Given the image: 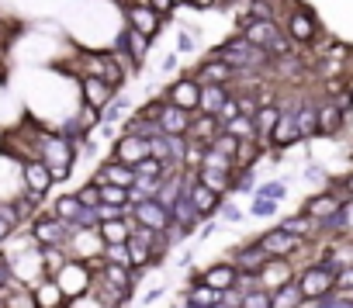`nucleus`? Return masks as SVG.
Here are the masks:
<instances>
[{
    "label": "nucleus",
    "mask_w": 353,
    "mask_h": 308,
    "mask_svg": "<svg viewBox=\"0 0 353 308\" xmlns=\"http://www.w3.org/2000/svg\"><path fill=\"white\" fill-rule=\"evenodd\" d=\"M212 59H219L222 66H229L236 76H253V73H263L274 59L263 52V49H256V45H250L243 35H232L229 42H222V45H215L212 52H208Z\"/></svg>",
    "instance_id": "nucleus-1"
},
{
    "label": "nucleus",
    "mask_w": 353,
    "mask_h": 308,
    "mask_svg": "<svg viewBox=\"0 0 353 308\" xmlns=\"http://www.w3.org/2000/svg\"><path fill=\"white\" fill-rule=\"evenodd\" d=\"M8 256V263H11V277L21 284V287H35L39 280H46V263H42V249L32 243V246H25V249H0Z\"/></svg>",
    "instance_id": "nucleus-2"
},
{
    "label": "nucleus",
    "mask_w": 353,
    "mask_h": 308,
    "mask_svg": "<svg viewBox=\"0 0 353 308\" xmlns=\"http://www.w3.org/2000/svg\"><path fill=\"white\" fill-rule=\"evenodd\" d=\"M28 232H32V239H35V246H39V249H49V246H70L73 225H66L63 218H56V215L46 208L42 215H35V218H32Z\"/></svg>",
    "instance_id": "nucleus-3"
},
{
    "label": "nucleus",
    "mask_w": 353,
    "mask_h": 308,
    "mask_svg": "<svg viewBox=\"0 0 353 308\" xmlns=\"http://www.w3.org/2000/svg\"><path fill=\"white\" fill-rule=\"evenodd\" d=\"M319 32L322 28H319L315 11H308V8L291 0V11H288V21H284V35L291 39V45H312V42H319Z\"/></svg>",
    "instance_id": "nucleus-4"
},
{
    "label": "nucleus",
    "mask_w": 353,
    "mask_h": 308,
    "mask_svg": "<svg viewBox=\"0 0 353 308\" xmlns=\"http://www.w3.org/2000/svg\"><path fill=\"white\" fill-rule=\"evenodd\" d=\"M52 280L59 284V291H63L66 301H77V298L90 294V287H94V270H90L83 260H70Z\"/></svg>",
    "instance_id": "nucleus-5"
},
{
    "label": "nucleus",
    "mask_w": 353,
    "mask_h": 308,
    "mask_svg": "<svg viewBox=\"0 0 353 308\" xmlns=\"http://www.w3.org/2000/svg\"><path fill=\"white\" fill-rule=\"evenodd\" d=\"M294 284L301 287V294H305V301H322V298H329V294H336V274L332 270H325L322 263H308L298 277H294Z\"/></svg>",
    "instance_id": "nucleus-6"
},
{
    "label": "nucleus",
    "mask_w": 353,
    "mask_h": 308,
    "mask_svg": "<svg viewBox=\"0 0 353 308\" xmlns=\"http://www.w3.org/2000/svg\"><path fill=\"white\" fill-rule=\"evenodd\" d=\"M121 14H125V28H132V32L152 39V42H156V35L163 32V18L145 4V0H139V4H125Z\"/></svg>",
    "instance_id": "nucleus-7"
},
{
    "label": "nucleus",
    "mask_w": 353,
    "mask_h": 308,
    "mask_svg": "<svg viewBox=\"0 0 353 308\" xmlns=\"http://www.w3.org/2000/svg\"><path fill=\"white\" fill-rule=\"evenodd\" d=\"M166 104H173V107H181V111H198V101H201V83L194 80V76H176L170 87H166Z\"/></svg>",
    "instance_id": "nucleus-8"
},
{
    "label": "nucleus",
    "mask_w": 353,
    "mask_h": 308,
    "mask_svg": "<svg viewBox=\"0 0 353 308\" xmlns=\"http://www.w3.org/2000/svg\"><path fill=\"white\" fill-rule=\"evenodd\" d=\"M260 249L270 256V260H291L301 246H305V239H298V236H288V232H281V229H267L260 239Z\"/></svg>",
    "instance_id": "nucleus-9"
},
{
    "label": "nucleus",
    "mask_w": 353,
    "mask_h": 308,
    "mask_svg": "<svg viewBox=\"0 0 353 308\" xmlns=\"http://www.w3.org/2000/svg\"><path fill=\"white\" fill-rule=\"evenodd\" d=\"M108 156L135 170L142 160H149V142H145V138H139V135H118Z\"/></svg>",
    "instance_id": "nucleus-10"
},
{
    "label": "nucleus",
    "mask_w": 353,
    "mask_h": 308,
    "mask_svg": "<svg viewBox=\"0 0 353 308\" xmlns=\"http://www.w3.org/2000/svg\"><path fill=\"white\" fill-rule=\"evenodd\" d=\"M225 260H229L239 274H256V277H260V270L267 267V260H270V256L260 249V243H256V239H250V243H239Z\"/></svg>",
    "instance_id": "nucleus-11"
},
{
    "label": "nucleus",
    "mask_w": 353,
    "mask_h": 308,
    "mask_svg": "<svg viewBox=\"0 0 353 308\" xmlns=\"http://www.w3.org/2000/svg\"><path fill=\"white\" fill-rule=\"evenodd\" d=\"M184 76H194L201 87H232L236 83V73L229 70V66H222L219 59H212V56H205L191 73H184Z\"/></svg>",
    "instance_id": "nucleus-12"
},
{
    "label": "nucleus",
    "mask_w": 353,
    "mask_h": 308,
    "mask_svg": "<svg viewBox=\"0 0 353 308\" xmlns=\"http://www.w3.org/2000/svg\"><path fill=\"white\" fill-rule=\"evenodd\" d=\"M25 194L21 184V163L8 152H0V201H18Z\"/></svg>",
    "instance_id": "nucleus-13"
},
{
    "label": "nucleus",
    "mask_w": 353,
    "mask_h": 308,
    "mask_svg": "<svg viewBox=\"0 0 353 308\" xmlns=\"http://www.w3.org/2000/svg\"><path fill=\"white\" fill-rule=\"evenodd\" d=\"M77 87H80V104H87V107H94V111H104V107L118 97V94H114L104 80H97V76H80Z\"/></svg>",
    "instance_id": "nucleus-14"
},
{
    "label": "nucleus",
    "mask_w": 353,
    "mask_h": 308,
    "mask_svg": "<svg viewBox=\"0 0 353 308\" xmlns=\"http://www.w3.org/2000/svg\"><path fill=\"white\" fill-rule=\"evenodd\" d=\"M21 184H25V194H39V198H49L52 191V174L42 160H28L21 163Z\"/></svg>",
    "instance_id": "nucleus-15"
},
{
    "label": "nucleus",
    "mask_w": 353,
    "mask_h": 308,
    "mask_svg": "<svg viewBox=\"0 0 353 308\" xmlns=\"http://www.w3.org/2000/svg\"><path fill=\"white\" fill-rule=\"evenodd\" d=\"M132 212H135V225H145V229H152V232H166V229H170V208L159 205L156 198L132 205Z\"/></svg>",
    "instance_id": "nucleus-16"
},
{
    "label": "nucleus",
    "mask_w": 353,
    "mask_h": 308,
    "mask_svg": "<svg viewBox=\"0 0 353 308\" xmlns=\"http://www.w3.org/2000/svg\"><path fill=\"white\" fill-rule=\"evenodd\" d=\"M298 274H294V263L291 260H267V267L260 270V291H277L284 284H291Z\"/></svg>",
    "instance_id": "nucleus-17"
},
{
    "label": "nucleus",
    "mask_w": 353,
    "mask_h": 308,
    "mask_svg": "<svg viewBox=\"0 0 353 308\" xmlns=\"http://www.w3.org/2000/svg\"><path fill=\"white\" fill-rule=\"evenodd\" d=\"M191 121H194V114H191V111H181V107L166 104L156 125H159V135H184V138H188V132H191Z\"/></svg>",
    "instance_id": "nucleus-18"
},
{
    "label": "nucleus",
    "mask_w": 353,
    "mask_h": 308,
    "mask_svg": "<svg viewBox=\"0 0 353 308\" xmlns=\"http://www.w3.org/2000/svg\"><path fill=\"white\" fill-rule=\"evenodd\" d=\"M236 277H239V270H236L229 260H219V263H212L208 270H201V284H205V287H215V291L236 287Z\"/></svg>",
    "instance_id": "nucleus-19"
},
{
    "label": "nucleus",
    "mask_w": 353,
    "mask_h": 308,
    "mask_svg": "<svg viewBox=\"0 0 353 308\" xmlns=\"http://www.w3.org/2000/svg\"><path fill=\"white\" fill-rule=\"evenodd\" d=\"M294 142H301L298 121H294L291 111H281V118H277V125H274V132H270V145H274V149H291Z\"/></svg>",
    "instance_id": "nucleus-20"
},
{
    "label": "nucleus",
    "mask_w": 353,
    "mask_h": 308,
    "mask_svg": "<svg viewBox=\"0 0 353 308\" xmlns=\"http://www.w3.org/2000/svg\"><path fill=\"white\" fill-rule=\"evenodd\" d=\"M32 301H35V308H66V305H70L52 277H46V280H39V284L32 287Z\"/></svg>",
    "instance_id": "nucleus-21"
},
{
    "label": "nucleus",
    "mask_w": 353,
    "mask_h": 308,
    "mask_svg": "<svg viewBox=\"0 0 353 308\" xmlns=\"http://www.w3.org/2000/svg\"><path fill=\"white\" fill-rule=\"evenodd\" d=\"M232 97V87H201V101H198V114L219 118V111L225 107V101Z\"/></svg>",
    "instance_id": "nucleus-22"
},
{
    "label": "nucleus",
    "mask_w": 353,
    "mask_h": 308,
    "mask_svg": "<svg viewBox=\"0 0 353 308\" xmlns=\"http://www.w3.org/2000/svg\"><path fill=\"white\" fill-rule=\"evenodd\" d=\"M339 208H343V201H339L336 194H319V198H312V201L305 205V212H301V215H308V218H312V222L319 225V222L332 218V215H336Z\"/></svg>",
    "instance_id": "nucleus-23"
},
{
    "label": "nucleus",
    "mask_w": 353,
    "mask_h": 308,
    "mask_svg": "<svg viewBox=\"0 0 353 308\" xmlns=\"http://www.w3.org/2000/svg\"><path fill=\"white\" fill-rule=\"evenodd\" d=\"M191 142H201V145H212L219 138V118H208V114H198L194 111V121H191V132H188Z\"/></svg>",
    "instance_id": "nucleus-24"
},
{
    "label": "nucleus",
    "mask_w": 353,
    "mask_h": 308,
    "mask_svg": "<svg viewBox=\"0 0 353 308\" xmlns=\"http://www.w3.org/2000/svg\"><path fill=\"white\" fill-rule=\"evenodd\" d=\"M343 118H346V111H343L336 101L322 104V107H319V135H336V132L343 128Z\"/></svg>",
    "instance_id": "nucleus-25"
},
{
    "label": "nucleus",
    "mask_w": 353,
    "mask_h": 308,
    "mask_svg": "<svg viewBox=\"0 0 353 308\" xmlns=\"http://www.w3.org/2000/svg\"><path fill=\"white\" fill-rule=\"evenodd\" d=\"M232 181L236 174H219V170H198V184H205L208 191H215L219 198H232Z\"/></svg>",
    "instance_id": "nucleus-26"
},
{
    "label": "nucleus",
    "mask_w": 353,
    "mask_h": 308,
    "mask_svg": "<svg viewBox=\"0 0 353 308\" xmlns=\"http://www.w3.org/2000/svg\"><path fill=\"white\" fill-rule=\"evenodd\" d=\"M56 218H63L66 225H77V218H80V212H83V205L77 201V194H59L52 205H46Z\"/></svg>",
    "instance_id": "nucleus-27"
},
{
    "label": "nucleus",
    "mask_w": 353,
    "mask_h": 308,
    "mask_svg": "<svg viewBox=\"0 0 353 308\" xmlns=\"http://www.w3.org/2000/svg\"><path fill=\"white\" fill-rule=\"evenodd\" d=\"M270 308H305V294H301V287L291 280V284L270 291Z\"/></svg>",
    "instance_id": "nucleus-28"
},
{
    "label": "nucleus",
    "mask_w": 353,
    "mask_h": 308,
    "mask_svg": "<svg viewBox=\"0 0 353 308\" xmlns=\"http://www.w3.org/2000/svg\"><path fill=\"white\" fill-rule=\"evenodd\" d=\"M184 294H188L191 308H215V305H222V291L205 287V284H191V287H184Z\"/></svg>",
    "instance_id": "nucleus-29"
},
{
    "label": "nucleus",
    "mask_w": 353,
    "mask_h": 308,
    "mask_svg": "<svg viewBox=\"0 0 353 308\" xmlns=\"http://www.w3.org/2000/svg\"><path fill=\"white\" fill-rule=\"evenodd\" d=\"M128 114H132V101H128L125 94H118V97H114V101H111V104L101 111V125H114V128H118V125H121Z\"/></svg>",
    "instance_id": "nucleus-30"
},
{
    "label": "nucleus",
    "mask_w": 353,
    "mask_h": 308,
    "mask_svg": "<svg viewBox=\"0 0 353 308\" xmlns=\"http://www.w3.org/2000/svg\"><path fill=\"white\" fill-rule=\"evenodd\" d=\"M97 232H101L104 246H125V243H128V236H132V229H128L121 218H114V222H101V225H97Z\"/></svg>",
    "instance_id": "nucleus-31"
},
{
    "label": "nucleus",
    "mask_w": 353,
    "mask_h": 308,
    "mask_svg": "<svg viewBox=\"0 0 353 308\" xmlns=\"http://www.w3.org/2000/svg\"><path fill=\"white\" fill-rule=\"evenodd\" d=\"M294 121H298V132H301V138H312V135H319V107H315V104H301V107L294 111Z\"/></svg>",
    "instance_id": "nucleus-32"
},
{
    "label": "nucleus",
    "mask_w": 353,
    "mask_h": 308,
    "mask_svg": "<svg viewBox=\"0 0 353 308\" xmlns=\"http://www.w3.org/2000/svg\"><path fill=\"white\" fill-rule=\"evenodd\" d=\"M73 256H70V249L66 246H49V249H42V263H46V277H56L66 263H70Z\"/></svg>",
    "instance_id": "nucleus-33"
},
{
    "label": "nucleus",
    "mask_w": 353,
    "mask_h": 308,
    "mask_svg": "<svg viewBox=\"0 0 353 308\" xmlns=\"http://www.w3.org/2000/svg\"><path fill=\"white\" fill-rule=\"evenodd\" d=\"M263 156V145L253 138V142H239V152H236V170H253Z\"/></svg>",
    "instance_id": "nucleus-34"
},
{
    "label": "nucleus",
    "mask_w": 353,
    "mask_h": 308,
    "mask_svg": "<svg viewBox=\"0 0 353 308\" xmlns=\"http://www.w3.org/2000/svg\"><path fill=\"white\" fill-rule=\"evenodd\" d=\"M205 152H208V145H201V142H191V138H188V149H184L181 170H184V174H198V170L205 167Z\"/></svg>",
    "instance_id": "nucleus-35"
},
{
    "label": "nucleus",
    "mask_w": 353,
    "mask_h": 308,
    "mask_svg": "<svg viewBox=\"0 0 353 308\" xmlns=\"http://www.w3.org/2000/svg\"><path fill=\"white\" fill-rule=\"evenodd\" d=\"M277 229H281V232H288V236L305 239V236H312L315 222H312L308 215H288V218H281V222H277Z\"/></svg>",
    "instance_id": "nucleus-36"
},
{
    "label": "nucleus",
    "mask_w": 353,
    "mask_h": 308,
    "mask_svg": "<svg viewBox=\"0 0 353 308\" xmlns=\"http://www.w3.org/2000/svg\"><path fill=\"white\" fill-rule=\"evenodd\" d=\"M222 132L225 135H232L236 142H253L256 138V128H253V118H236V121H229V125H222Z\"/></svg>",
    "instance_id": "nucleus-37"
},
{
    "label": "nucleus",
    "mask_w": 353,
    "mask_h": 308,
    "mask_svg": "<svg viewBox=\"0 0 353 308\" xmlns=\"http://www.w3.org/2000/svg\"><path fill=\"white\" fill-rule=\"evenodd\" d=\"M198 35H201V28H191V25H181V35H176V56H188V52H194L198 49Z\"/></svg>",
    "instance_id": "nucleus-38"
},
{
    "label": "nucleus",
    "mask_w": 353,
    "mask_h": 308,
    "mask_svg": "<svg viewBox=\"0 0 353 308\" xmlns=\"http://www.w3.org/2000/svg\"><path fill=\"white\" fill-rule=\"evenodd\" d=\"M253 198H267V201H284V198H288V184H284V181H267V184H256Z\"/></svg>",
    "instance_id": "nucleus-39"
},
{
    "label": "nucleus",
    "mask_w": 353,
    "mask_h": 308,
    "mask_svg": "<svg viewBox=\"0 0 353 308\" xmlns=\"http://www.w3.org/2000/svg\"><path fill=\"white\" fill-rule=\"evenodd\" d=\"M101 205H114V208H125V205H132V194H128L125 187L104 184V187H101Z\"/></svg>",
    "instance_id": "nucleus-40"
},
{
    "label": "nucleus",
    "mask_w": 353,
    "mask_h": 308,
    "mask_svg": "<svg viewBox=\"0 0 353 308\" xmlns=\"http://www.w3.org/2000/svg\"><path fill=\"white\" fill-rule=\"evenodd\" d=\"M166 174V163H159V160H142L139 167H135V181H159Z\"/></svg>",
    "instance_id": "nucleus-41"
},
{
    "label": "nucleus",
    "mask_w": 353,
    "mask_h": 308,
    "mask_svg": "<svg viewBox=\"0 0 353 308\" xmlns=\"http://www.w3.org/2000/svg\"><path fill=\"white\" fill-rule=\"evenodd\" d=\"M77 121H80V128H83L87 135H94V132L101 128V111H94V107L80 104V107H77Z\"/></svg>",
    "instance_id": "nucleus-42"
},
{
    "label": "nucleus",
    "mask_w": 353,
    "mask_h": 308,
    "mask_svg": "<svg viewBox=\"0 0 353 308\" xmlns=\"http://www.w3.org/2000/svg\"><path fill=\"white\" fill-rule=\"evenodd\" d=\"M253 191H256V174H253V170H236L232 194H250V198H253Z\"/></svg>",
    "instance_id": "nucleus-43"
},
{
    "label": "nucleus",
    "mask_w": 353,
    "mask_h": 308,
    "mask_svg": "<svg viewBox=\"0 0 353 308\" xmlns=\"http://www.w3.org/2000/svg\"><path fill=\"white\" fill-rule=\"evenodd\" d=\"M73 194H77V201H80L83 208H97V205H101V187H97V184H90V181H87V184H80Z\"/></svg>",
    "instance_id": "nucleus-44"
},
{
    "label": "nucleus",
    "mask_w": 353,
    "mask_h": 308,
    "mask_svg": "<svg viewBox=\"0 0 353 308\" xmlns=\"http://www.w3.org/2000/svg\"><path fill=\"white\" fill-rule=\"evenodd\" d=\"M219 222H229V225H236V222H243V208L232 201V198H225L222 205H219V215H215Z\"/></svg>",
    "instance_id": "nucleus-45"
},
{
    "label": "nucleus",
    "mask_w": 353,
    "mask_h": 308,
    "mask_svg": "<svg viewBox=\"0 0 353 308\" xmlns=\"http://www.w3.org/2000/svg\"><path fill=\"white\" fill-rule=\"evenodd\" d=\"M0 222H8L14 232L25 225V222H21V212H18V205H14V201H0Z\"/></svg>",
    "instance_id": "nucleus-46"
},
{
    "label": "nucleus",
    "mask_w": 353,
    "mask_h": 308,
    "mask_svg": "<svg viewBox=\"0 0 353 308\" xmlns=\"http://www.w3.org/2000/svg\"><path fill=\"white\" fill-rule=\"evenodd\" d=\"M250 215H253V218H277V201L253 198V205H250Z\"/></svg>",
    "instance_id": "nucleus-47"
},
{
    "label": "nucleus",
    "mask_w": 353,
    "mask_h": 308,
    "mask_svg": "<svg viewBox=\"0 0 353 308\" xmlns=\"http://www.w3.org/2000/svg\"><path fill=\"white\" fill-rule=\"evenodd\" d=\"M104 263H118V267H128L132 270V263H128V246H104V256H101Z\"/></svg>",
    "instance_id": "nucleus-48"
},
{
    "label": "nucleus",
    "mask_w": 353,
    "mask_h": 308,
    "mask_svg": "<svg viewBox=\"0 0 353 308\" xmlns=\"http://www.w3.org/2000/svg\"><path fill=\"white\" fill-rule=\"evenodd\" d=\"M159 73H163V76H176V73H181V56L166 52V56L159 59Z\"/></svg>",
    "instance_id": "nucleus-49"
},
{
    "label": "nucleus",
    "mask_w": 353,
    "mask_h": 308,
    "mask_svg": "<svg viewBox=\"0 0 353 308\" xmlns=\"http://www.w3.org/2000/svg\"><path fill=\"white\" fill-rule=\"evenodd\" d=\"M243 308H270V291H250L243 298Z\"/></svg>",
    "instance_id": "nucleus-50"
},
{
    "label": "nucleus",
    "mask_w": 353,
    "mask_h": 308,
    "mask_svg": "<svg viewBox=\"0 0 353 308\" xmlns=\"http://www.w3.org/2000/svg\"><path fill=\"white\" fill-rule=\"evenodd\" d=\"M336 294H353V267H343L336 274Z\"/></svg>",
    "instance_id": "nucleus-51"
},
{
    "label": "nucleus",
    "mask_w": 353,
    "mask_h": 308,
    "mask_svg": "<svg viewBox=\"0 0 353 308\" xmlns=\"http://www.w3.org/2000/svg\"><path fill=\"white\" fill-rule=\"evenodd\" d=\"M145 4L163 18V21H173V11H176V4H173V0H145Z\"/></svg>",
    "instance_id": "nucleus-52"
},
{
    "label": "nucleus",
    "mask_w": 353,
    "mask_h": 308,
    "mask_svg": "<svg viewBox=\"0 0 353 308\" xmlns=\"http://www.w3.org/2000/svg\"><path fill=\"white\" fill-rule=\"evenodd\" d=\"M66 308H108V305H104V301H101V298H97V294L90 291V294H83V298H77V301H70Z\"/></svg>",
    "instance_id": "nucleus-53"
},
{
    "label": "nucleus",
    "mask_w": 353,
    "mask_h": 308,
    "mask_svg": "<svg viewBox=\"0 0 353 308\" xmlns=\"http://www.w3.org/2000/svg\"><path fill=\"white\" fill-rule=\"evenodd\" d=\"M243 298H246V294H243L239 287H229V291H222V305H225V308H243Z\"/></svg>",
    "instance_id": "nucleus-54"
},
{
    "label": "nucleus",
    "mask_w": 353,
    "mask_h": 308,
    "mask_svg": "<svg viewBox=\"0 0 353 308\" xmlns=\"http://www.w3.org/2000/svg\"><path fill=\"white\" fill-rule=\"evenodd\" d=\"M163 294H166V284H152V287H149V291L142 294V308H149V305H156V301H159Z\"/></svg>",
    "instance_id": "nucleus-55"
},
{
    "label": "nucleus",
    "mask_w": 353,
    "mask_h": 308,
    "mask_svg": "<svg viewBox=\"0 0 353 308\" xmlns=\"http://www.w3.org/2000/svg\"><path fill=\"white\" fill-rule=\"evenodd\" d=\"M97 218H101V222H114V218H121V208H114V205H97Z\"/></svg>",
    "instance_id": "nucleus-56"
},
{
    "label": "nucleus",
    "mask_w": 353,
    "mask_h": 308,
    "mask_svg": "<svg viewBox=\"0 0 353 308\" xmlns=\"http://www.w3.org/2000/svg\"><path fill=\"white\" fill-rule=\"evenodd\" d=\"M176 267H181V270H191V267H194V246H188V249L181 253V260H176Z\"/></svg>",
    "instance_id": "nucleus-57"
},
{
    "label": "nucleus",
    "mask_w": 353,
    "mask_h": 308,
    "mask_svg": "<svg viewBox=\"0 0 353 308\" xmlns=\"http://www.w3.org/2000/svg\"><path fill=\"white\" fill-rule=\"evenodd\" d=\"M188 8H194V11H215V0H188Z\"/></svg>",
    "instance_id": "nucleus-58"
},
{
    "label": "nucleus",
    "mask_w": 353,
    "mask_h": 308,
    "mask_svg": "<svg viewBox=\"0 0 353 308\" xmlns=\"http://www.w3.org/2000/svg\"><path fill=\"white\" fill-rule=\"evenodd\" d=\"M11 236H14V229H11L8 222H0V249H4V243H8Z\"/></svg>",
    "instance_id": "nucleus-59"
},
{
    "label": "nucleus",
    "mask_w": 353,
    "mask_h": 308,
    "mask_svg": "<svg viewBox=\"0 0 353 308\" xmlns=\"http://www.w3.org/2000/svg\"><path fill=\"white\" fill-rule=\"evenodd\" d=\"M305 181H322V167H305Z\"/></svg>",
    "instance_id": "nucleus-60"
},
{
    "label": "nucleus",
    "mask_w": 353,
    "mask_h": 308,
    "mask_svg": "<svg viewBox=\"0 0 353 308\" xmlns=\"http://www.w3.org/2000/svg\"><path fill=\"white\" fill-rule=\"evenodd\" d=\"M0 152H4V128H0Z\"/></svg>",
    "instance_id": "nucleus-61"
},
{
    "label": "nucleus",
    "mask_w": 353,
    "mask_h": 308,
    "mask_svg": "<svg viewBox=\"0 0 353 308\" xmlns=\"http://www.w3.org/2000/svg\"><path fill=\"white\" fill-rule=\"evenodd\" d=\"M346 191H353V177H346Z\"/></svg>",
    "instance_id": "nucleus-62"
}]
</instances>
